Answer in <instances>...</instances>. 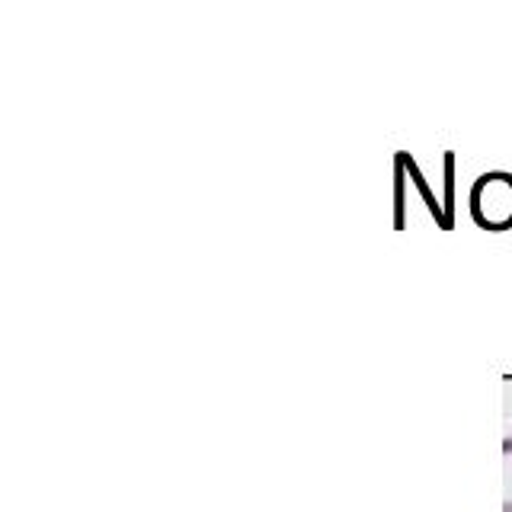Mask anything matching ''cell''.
<instances>
[{
  "label": "cell",
  "instance_id": "1",
  "mask_svg": "<svg viewBox=\"0 0 512 512\" xmlns=\"http://www.w3.org/2000/svg\"><path fill=\"white\" fill-rule=\"evenodd\" d=\"M471 218L487 231L512 228V173L493 170L471 186Z\"/></svg>",
  "mask_w": 512,
  "mask_h": 512
},
{
  "label": "cell",
  "instance_id": "2",
  "mask_svg": "<svg viewBox=\"0 0 512 512\" xmlns=\"http://www.w3.org/2000/svg\"><path fill=\"white\" fill-rule=\"evenodd\" d=\"M503 512H512V503H506V506H503Z\"/></svg>",
  "mask_w": 512,
  "mask_h": 512
}]
</instances>
